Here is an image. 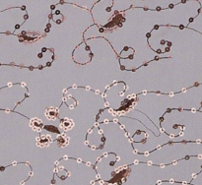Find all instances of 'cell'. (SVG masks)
<instances>
[{"instance_id": "cell-4", "label": "cell", "mask_w": 202, "mask_h": 185, "mask_svg": "<svg viewBox=\"0 0 202 185\" xmlns=\"http://www.w3.org/2000/svg\"><path fill=\"white\" fill-rule=\"evenodd\" d=\"M60 126L62 127V129L69 130V129H71V128L74 126V122L72 121L71 119H69V118H63L61 120Z\"/></svg>"}, {"instance_id": "cell-5", "label": "cell", "mask_w": 202, "mask_h": 185, "mask_svg": "<svg viewBox=\"0 0 202 185\" xmlns=\"http://www.w3.org/2000/svg\"><path fill=\"white\" fill-rule=\"evenodd\" d=\"M68 142H69V139L66 135H61V136L58 138V143H59V145H61V146L67 145Z\"/></svg>"}, {"instance_id": "cell-3", "label": "cell", "mask_w": 202, "mask_h": 185, "mask_svg": "<svg viewBox=\"0 0 202 185\" xmlns=\"http://www.w3.org/2000/svg\"><path fill=\"white\" fill-rule=\"evenodd\" d=\"M57 114H58L57 109L54 108V107L47 108L46 111V116L48 118L49 120H54V119L57 117Z\"/></svg>"}, {"instance_id": "cell-2", "label": "cell", "mask_w": 202, "mask_h": 185, "mask_svg": "<svg viewBox=\"0 0 202 185\" xmlns=\"http://www.w3.org/2000/svg\"><path fill=\"white\" fill-rule=\"evenodd\" d=\"M30 125L32 126V128H33L34 130L36 131H40L43 129V121L40 120V119L39 118H33L30 122Z\"/></svg>"}, {"instance_id": "cell-1", "label": "cell", "mask_w": 202, "mask_h": 185, "mask_svg": "<svg viewBox=\"0 0 202 185\" xmlns=\"http://www.w3.org/2000/svg\"><path fill=\"white\" fill-rule=\"evenodd\" d=\"M37 144L40 147H46L48 146L51 143V137L49 135H40V136L37 139Z\"/></svg>"}]
</instances>
